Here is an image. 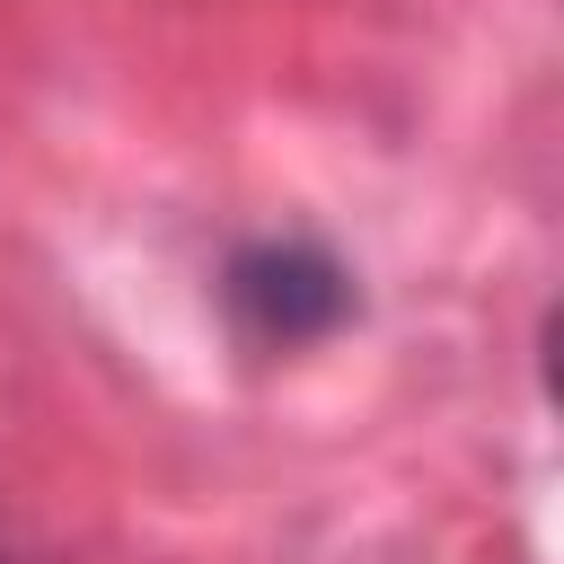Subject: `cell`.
I'll return each mask as SVG.
<instances>
[{"label": "cell", "mask_w": 564, "mask_h": 564, "mask_svg": "<svg viewBox=\"0 0 564 564\" xmlns=\"http://www.w3.org/2000/svg\"><path fill=\"white\" fill-rule=\"evenodd\" d=\"M229 317L256 344H317L352 317V273L308 238H264L229 256Z\"/></svg>", "instance_id": "6da1fadb"}]
</instances>
